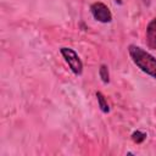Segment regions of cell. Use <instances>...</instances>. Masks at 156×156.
<instances>
[{"label":"cell","instance_id":"obj_1","mask_svg":"<svg viewBox=\"0 0 156 156\" xmlns=\"http://www.w3.org/2000/svg\"><path fill=\"white\" fill-rule=\"evenodd\" d=\"M128 52L133 60V62L147 76L156 78V58L136 45H129Z\"/></svg>","mask_w":156,"mask_h":156},{"label":"cell","instance_id":"obj_2","mask_svg":"<svg viewBox=\"0 0 156 156\" xmlns=\"http://www.w3.org/2000/svg\"><path fill=\"white\" fill-rule=\"evenodd\" d=\"M60 52H61V55L63 56V58H65V61L67 62V65L69 66L71 71H72L76 76H80L82 72H83V63H82V61H80L78 54H77L73 49L66 48V46L61 48V49H60Z\"/></svg>","mask_w":156,"mask_h":156},{"label":"cell","instance_id":"obj_3","mask_svg":"<svg viewBox=\"0 0 156 156\" xmlns=\"http://www.w3.org/2000/svg\"><path fill=\"white\" fill-rule=\"evenodd\" d=\"M90 12L93 15V17L101 22V23H108L112 21V13L110 11V9L104 4V2H100V1H96L94 4H91L90 6Z\"/></svg>","mask_w":156,"mask_h":156},{"label":"cell","instance_id":"obj_4","mask_svg":"<svg viewBox=\"0 0 156 156\" xmlns=\"http://www.w3.org/2000/svg\"><path fill=\"white\" fill-rule=\"evenodd\" d=\"M146 40L149 48L156 50V17L151 20L146 27Z\"/></svg>","mask_w":156,"mask_h":156},{"label":"cell","instance_id":"obj_5","mask_svg":"<svg viewBox=\"0 0 156 156\" xmlns=\"http://www.w3.org/2000/svg\"><path fill=\"white\" fill-rule=\"evenodd\" d=\"M96 98H98V104H99V107L100 110L104 112V113H107L110 111V107H108V104L104 96V94L101 91H98L96 93Z\"/></svg>","mask_w":156,"mask_h":156},{"label":"cell","instance_id":"obj_6","mask_svg":"<svg viewBox=\"0 0 156 156\" xmlns=\"http://www.w3.org/2000/svg\"><path fill=\"white\" fill-rule=\"evenodd\" d=\"M99 74H100V78L101 80L106 84L110 82V74H108V68L106 65H101L100 66V69H99Z\"/></svg>","mask_w":156,"mask_h":156},{"label":"cell","instance_id":"obj_7","mask_svg":"<svg viewBox=\"0 0 156 156\" xmlns=\"http://www.w3.org/2000/svg\"><path fill=\"white\" fill-rule=\"evenodd\" d=\"M145 139H146V133H143V132H140V130H135V132L132 134V140H133L134 143H136V144L143 143Z\"/></svg>","mask_w":156,"mask_h":156}]
</instances>
